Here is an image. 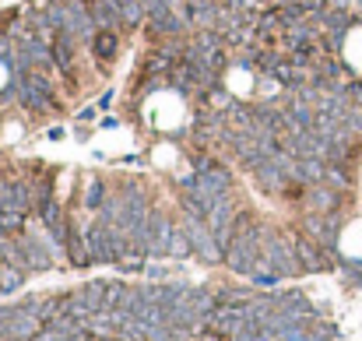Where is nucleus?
I'll return each instance as SVG.
<instances>
[{"label": "nucleus", "instance_id": "obj_2", "mask_svg": "<svg viewBox=\"0 0 362 341\" xmlns=\"http://www.w3.org/2000/svg\"><path fill=\"white\" fill-rule=\"evenodd\" d=\"M345 56H348V64L362 74V28H355V32L348 36V43H345Z\"/></svg>", "mask_w": 362, "mask_h": 341}, {"label": "nucleus", "instance_id": "obj_4", "mask_svg": "<svg viewBox=\"0 0 362 341\" xmlns=\"http://www.w3.org/2000/svg\"><path fill=\"white\" fill-rule=\"evenodd\" d=\"M18 285H21V274H18L14 267H0V289L11 292V289H18Z\"/></svg>", "mask_w": 362, "mask_h": 341}, {"label": "nucleus", "instance_id": "obj_1", "mask_svg": "<svg viewBox=\"0 0 362 341\" xmlns=\"http://www.w3.org/2000/svg\"><path fill=\"white\" fill-rule=\"evenodd\" d=\"M187 236H190V243H194V250L204 257V261H218V246L211 243V232H204L201 229V222H190V229H187Z\"/></svg>", "mask_w": 362, "mask_h": 341}, {"label": "nucleus", "instance_id": "obj_3", "mask_svg": "<svg viewBox=\"0 0 362 341\" xmlns=\"http://www.w3.org/2000/svg\"><path fill=\"white\" fill-rule=\"evenodd\" d=\"M295 254H299V261H303V267H324V261H320V250H313V246L310 243H303V239H299L295 243Z\"/></svg>", "mask_w": 362, "mask_h": 341}]
</instances>
